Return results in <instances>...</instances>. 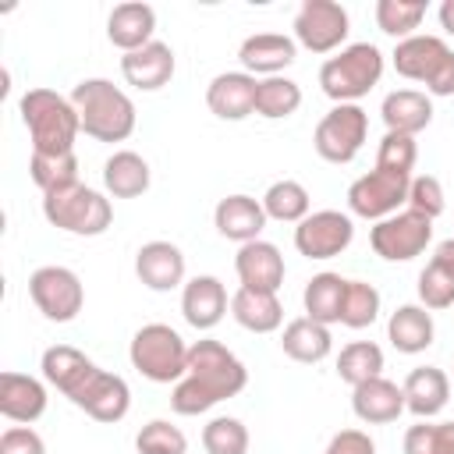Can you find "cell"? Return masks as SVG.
<instances>
[{
    "mask_svg": "<svg viewBox=\"0 0 454 454\" xmlns=\"http://www.w3.org/2000/svg\"><path fill=\"white\" fill-rule=\"evenodd\" d=\"M369 131V117L358 103H337L330 114H323V121L316 124L312 145L326 163H351L365 142Z\"/></svg>",
    "mask_w": 454,
    "mask_h": 454,
    "instance_id": "9c48e42d",
    "label": "cell"
},
{
    "mask_svg": "<svg viewBox=\"0 0 454 454\" xmlns=\"http://www.w3.org/2000/svg\"><path fill=\"white\" fill-rule=\"evenodd\" d=\"M135 273L149 291H174L184 280V255L174 241H145L135 252Z\"/></svg>",
    "mask_w": 454,
    "mask_h": 454,
    "instance_id": "ac0fdd59",
    "label": "cell"
},
{
    "mask_svg": "<svg viewBox=\"0 0 454 454\" xmlns=\"http://www.w3.org/2000/svg\"><path fill=\"white\" fill-rule=\"evenodd\" d=\"M380 117L387 124V131H397V135H419L422 128H429L433 121V103L426 92L419 89H397V92H387L383 96V106H380Z\"/></svg>",
    "mask_w": 454,
    "mask_h": 454,
    "instance_id": "4316f807",
    "label": "cell"
},
{
    "mask_svg": "<svg viewBox=\"0 0 454 454\" xmlns=\"http://www.w3.org/2000/svg\"><path fill=\"white\" fill-rule=\"evenodd\" d=\"M351 411L369 426H387L404 411V390L383 376L351 387Z\"/></svg>",
    "mask_w": 454,
    "mask_h": 454,
    "instance_id": "7402d4cb",
    "label": "cell"
},
{
    "mask_svg": "<svg viewBox=\"0 0 454 454\" xmlns=\"http://www.w3.org/2000/svg\"><path fill=\"white\" fill-rule=\"evenodd\" d=\"M28 170H32V181L43 188V195L60 192V188H67V184H78V156H74V153H57V156H50V153H32Z\"/></svg>",
    "mask_w": 454,
    "mask_h": 454,
    "instance_id": "d590c367",
    "label": "cell"
},
{
    "mask_svg": "<svg viewBox=\"0 0 454 454\" xmlns=\"http://www.w3.org/2000/svg\"><path fill=\"white\" fill-rule=\"evenodd\" d=\"M202 447L206 454H248V429L241 426V419L216 415L202 429Z\"/></svg>",
    "mask_w": 454,
    "mask_h": 454,
    "instance_id": "f35d334b",
    "label": "cell"
},
{
    "mask_svg": "<svg viewBox=\"0 0 454 454\" xmlns=\"http://www.w3.org/2000/svg\"><path fill=\"white\" fill-rule=\"evenodd\" d=\"M376 316H380V291L369 280H348L340 323L351 326V330H365V326L376 323Z\"/></svg>",
    "mask_w": 454,
    "mask_h": 454,
    "instance_id": "74e56055",
    "label": "cell"
},
{
    "mask_svg": "<svg viewBox=\"0 0 454 454\" xmlns=\"http://www.w3.org/2000/svg\"><path fill=\"white\" fill-rule=\"evenodd\" d=\"M103 184L114 199H135L149 188V163L131 149H117L103 163Z\"/></svg>",
    "mask_w": 454,
    "mask_h": 454,
    "instance_id": "4dcf8cb0",
    "label": "cell"
},
{
    "mask_svg": "<svg viewBox=\"0 0 454 454\" xmlns=\"http://www.w3.org/2000/svg\"><path fill=\"white\" fill-rule=\"evenodd\" d=\"M294 53H298V46H294L291 35L259 32V35H248V39L241 43L238 60H241V67H245L252 78H255V74L273 78V74H280L287 64H294Z\"/></svg>",
    "mask_w": 454,
    "mask_h": 454,
    "instance_id": "44dd1931",
    "label": "cell"
},
{
    "mask_svg": "<svg viewBox=\"0 0 454 454\" xmlns=\"http://www.w3.org/2000/svg\"><path fill=\"white\" fill-rule=\"evenodd\" d=\"M394 71L422 82L433 96H454V50L440 35H411L394 50Z\"/></svg>",
    "mask_w": 454,
    "mask_h": 454,
    "instance_id": "52a82bcc",
    "label": "cell"
},
{
    "mask_svg": "<svg viewBox=\"0 0 454 454\" xmlns=\"http://www.w3.org/2000/svg\"><path fill=\"white\" fill-rule=\"evenodd\" d=\"M255 89L259 82L248 71H223L209 82L206 106L220 121H245L248 114H255Z\"/></svg>",
    "mask_w": 454,
    "mask_h": 454,
    "instance_id": "2e32d148",
    "label": "cell"
},
{
    "mask_svg": "<svg viewBox=\"0 0 454 454\" xmlns=\"http://www.w3.org/2000/svg\"><path fill=\"white\" fill-rule=\"evenodd\" d=\"M415 156H419V145H415L411 135L387 131V135L380 138V149H376V167L397 170V174H411V170H415Z\"/></svg>",
    "mask_w": 454,
    "mask_h": 454,
    "instance_id": "b9f144b4",
    "label": "cell"
},
{
    "mask_svg": "<svg viewBox=\"0 0 454 454\" xmlns=\"http://www.w3.org/2000/svg\"><path fill=\"white\" fill-rule=\"evenodd\" d=\"M262 209L270 220H280V223H301L309 216V192L305 184L284 177V181H273L262 195Z\"/></svg>",
    "mask_w": 454,
    "mask_h": 454,
    "instance_id": "e575fe53",
    "label": "cell"
},
{
    "mask_svg": "<svg viewBox=\"0 0 454 454\" xmlns=\"http://www.w3.org/2000/svg\"><path fill=\"white\" fill-rule=\"evenodd\" d=\"M408 188H411V174L372 167L348 188V209L362 220L380 223V220L401 213V206H408Z\"/></svg>",
    "mask_w": 454,
    "mask_h": 454,
    "instance_id": "ba28073f",
    "label": "cell"
},
{
    "mask_svg": "<svg viewBox=\"0 0 454 454\" xmlns=\"http://www.w3.org/2000/svg\"><path fill=\"white\" fill-rule=\"evenodd\" d=\"M401 390H404V408H408L411 415H419V419L440 415V411L447 408V401H450V380H447V372L436 369V365H419V369H411Z\"/></svg>",
    "mask_w": 454,
    "mask_h": 454,
    "instance_id": "cb8c5ba5",
    "label": "cell"
},
{
    "mask_svg": "<svg viewBox=\"0 0 454 454\" xmlns=\"http://www.w3.org/2000/svg\"><path fill=\"white\" fill-rule=\"evenodd\" d=\"M280 348L287 358L294 362H305V365H316L323 362L330 351H333V337H330V326L301 316V319H291L280 333Z\"/></svg>",
    "mask_w": 454,
    "mask_h": 454,
    "instance_id": "f546056e",
    "label": "cell"
},
{
    "mask_svg": "<svg viewBox=\"0 0 454 454\" xmlns=\"http://www.w3.org/2000/svg\"><path fill=\"white\" fill-rule=\"evenodd\" d=\"M404 454H454V422H419L404 433Z\"/></svg>",
    "mask_w": 454,
    "mask_h": 454,
    "instance_id": "60d3db41",
    "label": "cell"
},
{
    "mask_svg": "<svg viewBox=\"0 0 454 454\" xmlns=\"http://www.w3.org/2000/svg\"><path fill=\"white\" fill-rule=\"evenodd\" d=\"M344 291H348V280L340 273H316L309 284H305V316L330 326V323H340V309H344Z\"/></svg>",
    "mask_w": 454,
    "mask_h": 454,
    "instance_id": "1f68e13d",
    "label": "cell"
},
{
    "mask_svg": "<svg viewBox=\"0 0 454 454\" xmlns=\"http://www.w3.org/2000/svg\"><path fill=\"white\" fill-rule=\"evenodd\" d=\"M231 316L238 319V326H245L252 333H273L284 323V305L270 291L238 287L234 298H231Z\"/></svg>",
    "mask_w": 454,
    "mask_h": 454,
    "instance_id": "f1b7e54d",
    "label": "cell"
},
{
    "mask_svg": "<svg viewBox=\"0 0 454 454\" xmlns=\"http://www.w3.org/2000/svg\"><path fill=\"white\" fill-rule=\"evenodd\" d=\"M433 241V220L415 213V209H401L387 220H380L372 231H369V245L380 259L387 262H408L415 255L426 252V245Z\"/></svg>",
    "mask_w": 454,
    "mask_h": 454,
    "instance_id": "30bf717a",
    "label": "cell"
},
{
    "mask_svg": "<svg viewBox=\"0 0 454 454\" xmlns=\"http://www.w3.org/2000/svg\"><path fill=\"white\" fill-rule=\"evenodd\" d=\"M426 18V4L419 0H380L376 4V25L380 32L394 35V39H411L415 28Z\"/></svg>",
    "mask_w": 454,
    "mask_h": 454,
    "instance_id": "8d00e7d4",
    "label": "cell"
},
{
    "mask_svg": "<svg viewBox=\"0 0 454 454\" xmlns=\"http://www.w3.org/2000/svg\"><path fill=\"white\" fill-rule=\"evenodd\" d=\"M28 294H32L35 309L53 323H71L85 301V287H82L78 273L67 266H39L28 277Z\"/></svg>",
    "mask_w": 454,
    "mask_h": 454,
    "instance_id": "8fae6325",
    "label": "cell"
},
{
    "mask_svg": "<svg viewBox=\"0 0 454 454\" xmlns=\"http://www.w3.org/2000/svg\"><path fill=\"white\" fill-rule=\"evenodd\" d=\"M433 262H436V266H440L447 277H454V238H447V241H440V245H436Z\"/></svg>",
    "mask_w": 454,
    "mask_h": 454,
    "instance_id": "7dc6e473",
    "label": "cell"
},
{
    "mask_svg": "<svg viewBox=\"0 0 454 454\" xmlns=\"http://www.w3.org/2000/svg\"><path fill=\"white\" fill-rule=\"evenodd\" d=\"M43 216L57 227V231H67V234H82V238H96L110 227L114 220V209H110V199L89 184H67L60 192H50L43 195Z\"/></svg>",
    "mask_w": 454,
    "mask_h": 454,
    "instance_id": "5b68a950",
    "label": "cell"
},
{
    "mask_svg": "<svg viewBox=\"0 0 454 454\" xmlns=\"http://www.w3.org/2000/svg\"><path fill=\"white\" fill-rule=\"evenodd\" d=\"M234 270H238L241 287H252V291L277 294L280 284H284V255H280V248L273 241H262V238L238 248Z\"/></svg>",
    "mask_w": 454,
    "mask_h": 454,
    "instance_id": "9a60e30c",
    "label": "cell"
},
{
    "mask_svg": "<svg viewBox=\"0 0 454 454\" xmlns=\"http://www.w3.org/2000/svg\"><path fill=\"white\" fill-rule=\"evenodd\" d=\"M433 316L426 312V305H397L387 319V340L401 351V355H419L433 344Z\"/></svg>",
    "mask_w": 454,
    "mask_h": 454,
    "instance_id": "83f0119b",
    "label": "cell"
},
{
    "mask_svg": "<svg viewBox=\"0 0 454 454\" xmlns=\"http://www.w3.org/2000/svg\"><path fill=\"white\" fill-rule=\"evenodd\" d=\"M323 454H376V443L362 429H340V433L330 436Z\"/></svg>",
    "mask_w": 454,
    "mask_h": 454,
    "instance_id": "bcb514c9",
    "label": "cell"
},
{
    "mask_svg": "<svg viewBox=\"0 0 454 454\" xmlns=\"http://www.w3.org/2000/svg\"><path fill=\"white\" fill-rule=\"evenodd\" d=\"M82 131L96 142H124L135 131V103L106 78H82L71 89Z\"/></svg>",
    "mask_w": 454,
    "mask_h": 454,
    "instance_id": "7a4b0ae2",
    "label": "cell"
},
{
    "mask_svg": "<svg viewBox=\"0 0 454 454\" xmlns=\"http://www.w3.org/2000/svg\"><path fill=\"white\" fill-rule=\"evenodd\" d=\"M351 32L348 11L337 0H301L294 14V39L309 53H333Z\"/></svg>",
    "mask_w": 454,
    "mask_h": 454,
    "instance_id": "7c38bea8",
    "label": "cell"
},
{
    "mask_svg": "<svg viewBox=\"0 0 454 454\" xmlns=\"http://www.w3.org/2000/svg\"><path fill=\"white\" fill-rule=\"evenodd\" d=\"M337 376L344 383H351V387L383 376V351H380V344H372V340L344 344L340 355H337Z\"/></svg>",
    "mask_w": 454,
    "mask_h": 454,
    "instance_id": "d6a6232c",
    "label": "cell"
},
{
    "mask_svg": "<svg viewBox=\"0 0 454 454\" xmlns=\"http://www.w3.org/2000/svg\"><path fill=\"white\" fill-rule=\"evenodd\" d=\"M181 312L188 319V326L195 330H213L223 316H227V291L220 284V277H192L181 291Z\"/></svg>",
    "mask_w": 454,
    "mask_h": 454,
    "instance_id": "ffe728a7",
    "label": "cell"
},
{
    "mask_svg": "<svg viewBox=\"0 0 454 454\" xmlns=\"http://www.w3.org/2000/svg\"><path fill=\"white\" fill-rule=\"evenodd\" d=\"M383 78V53L372 43H351L319 67V85L333 103H355Z\"/></svg>",
    "mask_w": 454,
    "mask_h": 454,
    "instance_id": "277c9868",
    "label": "cell"
},
{
    "mask_svg": "<svg viewBox=\"0 0 454 454\" xmlns=\"http://www.w3.org/2000/svg\"><path fill=\"white\" fill-rule=\"evenodd\" d=\"M419 301L426 309H450L454 305V277H447L436 262L419 273Z\"/></svg>",
    "mask_w": 454,
    "mask_h": 454,
    "instance_id": "7bdbcfd3",
    "label": "cell"
},
{
    "mask_svg": "<svg viewBox=\"0 0 454 454\" xmlns=\"http://www.w3.org/2000/svg\"><path fill=\"white\" fill-rule=\"evenodd\" d=\"M440 25L447 35H454V0H443L440 4Z\"/></svg>",
    "mask_w": 454,
    "mask_h": 454,
    "instance_id": "c3c4849f",
    "label": "cell"
},
{
    "mask_svg": "<svg viewBox=\"0 0 454 454\" xmlns=\"http://www.w3.org/2000/svg\"><path fill=\"white\" fill-rule=\"evenodd\" d=\"M99 365L92 358H85L78 348H67V344H53L43 351V376L46 383H53L67 401L89 383V376L96 372Z\"/></svg>",
    "mask_w": 454,
    "mask_h": 454,
    "instance_id": "d4e9b609",
    "label": "cell"
},
{
    "mask_svg": "<svg viewBox=\"0 0 454 454\" xmlns=\"http://www.w3.org/2000/svg\"><path fill=\"white\" fill-rule=\"evenodd\" d=\"M355 238V223L348 213L340 209H319L309 213L298 227H294V248L305 259H333L340 255Z\"/></svg>",
    "mask_w": 454,
    "mask_h": 454,
    "instance_id": "4fadbf2b",
    "label": "cell"
},
{
    "mask_svg": "<svg viewBox=\"0 0 454 454\" xmlns=\"http://www.w3.org/2000/svg\"><path fill=\"white\" fill-rule=\"evenodd\" d=\"M46 411V387L25 372L0 376V415L11 422H35Z\"/></svg>",
    "mask_w": 454,
    "mask_h": 454,
    "instance_id": "484cf974",
    "label": "cell"
},
{
    "mask_svg": "<svg viewBox=\"0 0 454 454\" xmlns=\"http://www.w3.org/2000/svg\"><path fill=\"white\" fill-rule=\"evenodd\" d=\"M408 209H415V213L436 220V216L447 209V202H443V184H440L433 174H419V177H411V188H408Z\"/></svg>",
    "mask_w": 454,
    "mask_h": 454,
    "instance_id": "ee69618b",
    "label": "cell"
},
{
    "mask_svg": "<svg viewBox=\"0 0 454 454\" xmlns=\"http://www.w3.org/2000/svg\"><path fill=\"white\" fill-rule=\"evenodd\" d=\"M71 404L82 408L96 422H121L128 415V408H131V390L117 372L96 369L89 376V383L71 397Z\"/></svg>",
    "mask_w": 454,
    "mask_h": 454,
    "instance_id": "5bb4252c",
    "label": "cell"
},
{
    "mask_svg": "<svg viewBox=\"0 0 454 454\" xmlns=\"http://www.w3.org/2000/svg\"><path fill=\"white\" fill-rule=\"evenodd\" d=\"M298 106H301L298 82H291L284 74H273V78H262L259 82V89H255V114L259 117L280 121V117H291Z\"/></svg>",
    "mask_w": 454,
    "mask_h": 454,
    "instance_id": "836d02e7",
    "label": "cell"
},
{
    "mask_svg": "<svg viewBox=\"0 0 454 454\" xmlns=\"http://www.w3.org/2000/svg\"><path fill=\"white\" fill-rule=\"evenodd\" d=\"M266 209H262V199H252V195H227L216 202L213 209V223L223 238L238 241V245H248V241H259L262 227H266Z\"/></svg>",
    "mask_w": 454,
    "mask_h": 454,
    "instance_id": "e0dca14e",
    "label": "cell"
},
{
    "mask_svg": "<svg viewBox=\"0 0 454 454\" xmlns=\"http://www.w3.org/2000/svg\"><path fill=\"white\" fill-rule=\"evenodd\" d=\"M0 454H46V443L28 426H11L0 436Z\"/></svg>",
    "mask_w": 454,
    "mask_h": 454,
    "instance_id": "f6af8a7d",
    "label": "cell"
},
{
    "mask_svg": "<svg viewBox=\"0 0 454 454\" xmlns=\"http://www.w3.org/2000/svg\"><path fill=\"white\" fill-rule=\"evenodd\" d=\"M131 365L153 383H177L188 372V344L167 323H145L128 348Z\"/></svg>",
    "mask_w": 454,
    "mask_h": 454,
    "instance_id": "8992f818",
    "label": "cell"
},
{
    "mask_svg": "<svg viewBox=\"0 0 454 454\" xmlns=\"http://www.w3.org/2000/svg\"><path fill=\"white\" fill-rule=\"evenodd\" d=\"M248 383L245 362L220 340L206 337L188 348V372L170 390V408L177 415H202L213 404L241 394Z\"/></svg>",
    "mask_w": 454,
    "mask_h": 454,
    "instance_id": "6da1fadb",
    "label": "cell"
},
{
    "mask_svg": "<svg viewBox=\"0 0 454 454\" xmlns=\"http://www.w3.org/2000/svg\"><path fill=\"white\" fill-rule=\"evenodd\" d=\"M135 450L138 454H188V436L167 422V419H153L138 429L135 436Z\"/></svg>",
    "mask_w": 454,
    "mask_h": 454,
    "instance_id": "ab89813d",
    "label": "cell"
},
{
    "mask_svg": "<svg viewBox=\"0 0 454 454\" xmlns=\"http://www.w3.org/2000/svg\"><path fill=\"white\" fill-rule=\"evenodd\" d=\"M21 121L32 138V153H74V138L82 135L78 110L71 96H60L53 89H28L18 99Z\"/></svg>",
    "mask_w": 454,
    "mask_h": 454,
    "instance_id": "3957f363",
    "label": "cell"
},
{
    "mask_svg": "<svg viewBox=\"0 0 454 454\" xmlns=\"http://www.w3.org/2000/svg\"><path fill=\"white\" fill-rule=\"evenodd\" d=\"M153 32H156V11L149 4H117L106 18V39L124 50V53H135L142 46L153 43Z\"/></svg>",
    "mask_w": 454,
    "mask_h": 454,
    "instance_id": "603a6c76",
    "label": "cell"
},
{
    "mask_svg": "<svg viewBox=\"0 0 454 454\" xmlns=\"http://www.w3.org/2000/svg\"><path fill=\"white\" fill-rule=\"evenodd\" d=\"M121 74L128 85H135L142 92H156L174 78V50L167 43L153 39L149 46L121 57Z\"/></svg>",
    "mask_w": 454,
    "mask_h": 454,
    "instance_id": "d6986e66",
    "label": "cell"
}]
</instances>
